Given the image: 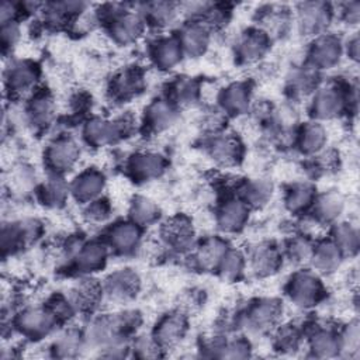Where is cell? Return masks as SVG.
Segmentation results:
<instances>
[{"label":"cell","mask_w":360,"mask_h":360,"mask_svg":"<svg viewBox=\"0 0 360 360\" xmlns=\"http://www.w3.org/2000/svg\"><path fill=\"white\" fill-rule=\"evenodd\" d=\"M142 312L135 308H120L112 312L93 314L83 326L87 349L100 352L108 359L131 356L129 340L139 332Z\"/></svg>","instance_id":"cell-1"},{"label":"cell","mask_w":360,"mask_h":360,"mask_svg":"<svg viewBox=\"0 0 360 360\" xmlns=\"http://www.w3.org/2000/svg\"><path fill=\"white\" fill-rule=\"evenodd\" d=\"M357 110V84L350 80L321 83L308 101L309 120L319 122L336 120Z\"/></svg>","instance_id":"cell-2"},{"label":"cell","mask_w":360,"mask_h":360,"mask_svg":"<svg viewBox=\"0 0 360 360\" xmlns=\"http://www.w3.org/2000/svg\"><path fill=\"white\" fill-rule=\"evenodd\" d=\"M98 24L120 46H128L143 35L146 25L136 8L125 3H104L96 8Z\"/></svg>","instance_id":"cell-3"},{"label":"cell","mask_w":360,"mask_h":360,"mask_svg":"<svg viewBox=\"0 0 360 360\" xmlns=\"http://www.w3.org/2000/svg\"><path fill=\"white\" fill-rule=\"evenodd\" d=\"M136 122L129 115L115 118L89 115L82 122V139L90 148H105L117 145L136 131Z\"/></svg>","instance_id":"cell-4"},{"label":"cell","mask_w":360,"mask_h":360,"mask_svg":"<svg viewBox=\"0 0 360 360\" xmlns=\"http://www.w3.org/2000/svg\"><path fill=\"white\" fill-rule=\"evenodd\" d=\"M283 302L274 297H257L245 304V307L235 312L236 326L249 333L262 335L273 332L281 322Z\"/></svg>","instance_id":"cell-5"},{"label":"cell","mask_w":360,"mask_h":360,"mask_svg":"<svg viewBox=\"0 0 360 360\" xmlns=\"http://www.w3.org/2000/svg\"><path fill=\"white\" fill-rule=\"evenodd\" d=\"M8 323L11 332L21 335L24 339L31 342L44 340L55 335L60 328V323L45 304L18 307L8 319Z\"/></svg>","instance_id":"cell-6"},{"label":"cell","mask_w":360,"mask_h":360,"mask_svg":"<svg viewBox=\"0 0 360 360\" xmlns=\"http://www.w3.org/2000/svg\"><path fill=\"white\" fill-rule=\"evenodd\" d=\"M284 294L297 308L312 309L325 301L328 291L322 276L311 267H298L287 278Z\"/></svg>","instance_id":"cell-7"},{"label":"cell","mask_w":360,"mask_h":360,"mask_svg":"<svg viewBox=\"0 0 360 360\" xmlns=\"http://www.w3.org/2000/svg\"><path fill=\"white\" fill-rule=\"evenodd\" d=\"M82 146L79 141L69 132H62L52 136L42 153V160L49 174L66 176L79 163Z\"/></svg>","instance_id":"cell-8"},{"label":"cell","mask_w":360,"mask_h":360,"mask_svg":"<svg viewBox=\"0 0 360 360\" xmlns=\"http://www.w3.org/2000/svg\"><path fill=\"white\" fill-rule=\"evenodd\" d=\"M44 222L34 217L13 219L1 225L0 248L3 257L14 256L35 245L44 235Z\"/></svg>","instance_id":"cell-9"},{"label":"cell","mask_w":360,"mask_h":360,"mask_svg":"<svg viewBox=\"0 0 360 360\" xmlns=\"http://www.w3.org/2000/svg\"><path fill=\"white\" fill-rule=\"evenodd\" d=\"M41 66L32 59H10L3 70L4 93L10 100L27 98L39 87Z\"/></svg>","instance_id":"cell-10"},{"label":"cell","mask_w":360,"mask_h":360,"mask_svg":"<svg viewBox=\"0 0 360 360\" xmlns=\"http://www.w3.org/2000/svg\"><path fill=\"white\" fill-rule=\"evenodd\" d=\"M111 252L105 242L100 238L84 239L76 253L63 263V269L69 276L87 277L94 276L97 271L107 266Z\"/></svg>","instance_id":"cell-11"},{"label":"cell","mask_w":360,"mask_h":360,"mask_svg":"<svg viewBox=\"0 0 360 360\" xmlns=\"http://www.w3.org/2000/svg\"><path fill=\"white\" fill-rule=\"evenodd\" d=\"M104 302L114 307H125L141 292L142 278L135 269L120 267L108 273L103 280Z\"/></svg>","instance_id":"cell-12"},{"label":"cell","mask_w":360,"mask_h":360,"mask_svg":"<svg viewBox=\"0 0 360 360\" xmlns=\"http://www.w3.org/2000/svg\"><path fill=\"white\" fill-rule=\"evenodd\" d=\"M343 56V39L328 31L311 38L305 51L304 63L322 75L323 72L335 69Z\"/></svg>","instance_id":"cell-13"},{"label":"cell","mask_w":360,"mask_h":360,"mask_svg":"<svg viewBox=\"0 0 360 360\" xmlns=\"http://www.w3.org/2000/svg\"><path fill=\"white\" fill-rule=\"evenodd\" d=\"M294 25L301 35L314 38L328 32L335 15V4L326 1H302L294 10Z\"/></svg>","instance_id":"cell-14"},{"label":"cell","mask_w":360,"mask_h":360,"mask_svg":"<svg viewBox=\"0 0 360 360\" xmlns=\"http://www.w3.org/2000/svg\"><path fill=\"white\" fill-rule=\"evenodd\" d=\"M169 169V160L158 150L139 149L129 153L122 165V170L135 183H149L160 179Z\"/></svg>","instance_id":"cell-15"},{"label":"cell","mask_w":360,"mask_h":360,"mask_svg":"<svg viewBox=\"0 0 360 360\" xmlns=\"http://www.w3.org/2000/svg\"><path fill=\"white\" fill-rule=\"evenodd\" d=\"M55 118L56 103L53 94L46 87L39 86L24 100L22 120L34 132H46L53 125Z\"/></svg>","instance_id":"cell-16"},{"label":"cell","mask_w":360,"mask_h":360,"mask_svg":"<svg viewBox=\"0 0 360 360\" xmlns=\"http://www.w3.org/2000/svg\"><path fill=\"white\" fill-rule=\"evenodd\" d=\"M204 150L217 166L228 169L238 166L243 160L245 143L236 134L222 129L207 135Z\"/></svg>","instance_id":"cell-17"},{"label":"cell","mask_w":360,"mask_h":360,"mask_svg":"<svg viewBox=\"0 0 360 360\" xmlns=\"http://www.w3.org/2000/svg\"><path fill=\"white\" fill-rule=\"evenodd\" d=\"M143 228L132 221L117 219L105 225L101 239L108 246L111 255L131 256L135 255L143 240Z\"/></svg>","instance_id":"cell-18"},{"label":"cell","mask_w":360,"mask_h":360,"mask_svg":"<svg viewBox=\"0 0 360 360\" xmlns=\"http://www.w3.org/2000/svg\"><path fill=\"white\" fill-rule=\"evenodd\" d=\"M146 84L145 69L138 65H128L108 79L107 94L114 103H129L145 91Z\"/></svg>","instance_id":"cell-19"},{"label":"cell","mask_w":360,"mask_h":360,"mask_svg":"<svg viewBox=\"0 0 360 360\" xmlns=\"http://www.w3.org/2000/svg\"><path fill=\"white\" fill-rule=\"evenodd\" d=\"M159 236L162 245L176 255H188L194 248L197 238L191 219L177 214L160 224Z\"/></svg>","instance_id":"cell-20"},{"label":"cell","mask_w":360,"mask_h":360,"mask_svg":"<svg viewBox=\"0 0 360 360\" xmlns=\"http://www.w3.org/2000/svg\"><path fill=\"white\" fill-rule=\"evenodd\" d=\"M252 210L232 191L222 193L215 207V224L221 233L233 235L245 229Z\"/></svg>","instance_id":"cell-21"},{"label":"cell","mask_w":360,"mask_h":360,"mask_svg":"<svg viewBox=\"0 0 360 360\" xmlns=\"http://www.w3.org/2000/svg\"><path fill=\"white\" fill-rule=\"evenodd\" d=\"M273 39L259 27L245 28L235 39L233 56L240 65L259 63L270 51Z\"/></svg>","instance_id":"cell-22"},{"label":"cell","mask_w":360,"mask_h":360,"mask_svg":"<svg viewBox=\"0 0 360 360\" xmlns=\"http://www.w3.org/2000/svg\"><path fill=\"white\" fill-rule=\"evenodd\" d=\"M248 269L260 278L274 276L283 266L281 246L273 240H259L245 250Z\"/></svg>","instance_id":"cell-23"},{"label":"cell","mask_w":360,"mask_h":360,"mask_svg":"<svg viewBox=\"0 0 360 360\" xmlns=\"http://www.w3.org/2000/svg\"><path fill=\"white\" fill-rule=\"evenodd\" d=\"M184 58L197 59L208 51L212 31L197 18H186L173 32Z\"/></svg>","instance_id":"cell-24"},{"label":"cell","mask_w":360,"mask_h":360,"mask_svg":"<svg viewBox=\"0 0 360 360\" xmlns=\"http://www.w3.org/2000/svg\"><path fill=\"white\" fill-rule=\"evenodd\" d=\"M188 328L187 315L180 309H174L159 316L150 330V335L158 346L166 352L177 347L181 343L188 332Z\"/></svg>","instance_id":"cell-25"},{"label":"cell","mask_w":360,"mask_h":360,"mask_svg":"<svg viewBox=\"0 0 360 360\" xmlns=\"http://www.w3.org/2000/svg\"><path fill=\"white\" fill-rule=\"evenodd\" d=\"M179 111L180 110L172 101L159 96L146 104L138 129L149 136L159 135L176 122Z\"/></svg>","instance_id":"cell-26"},{"label":"cell","mask_w":360,"mask_h":360,"mask_svg":"<svg viewBox=\"0 0 360 360\" xmlns=\"http://www.w3.org/2000/svg\"><path fill=\"white\" fill-rule=\"evenodd\" d=\"M229 246L231 243L222 235H208L202 239H197L187 259L194 270L202 273L215 271Z\"/></svg>","instance_id":"cell-27"},{"label":"cell","mask_w":360,"mask_h":360,"mask_svg":"<svg viewBox=\"0 0 360 360\" xmlns=\"http://www.w3.org/2000/svg\"><path fill=\"white\" fill-rule=\"evenodd\" d=\"M339 326L325 322H311L304 326L305 342L312 357L328 359L339 356Z\"/></svg>","instance_id":"cell-28"},{"label":"cell","mask_w":360,"mask_h":360,"mask_svg":"<svg viewBox=\"0 0 360 360\" xmlns=\"http://www.w3.org/2000/svg\"><path fill=\"white\" fill-rule=\"evenodd\" d=\"M89 8L83 1H46L38 14L39 22L49 31H69L73 21Z\"/></svg>","instance_id":"cell-29"},{"label":"cell","mask_w":360,"mask_h":360,"mask_svg":"<svg viewBox=\"0 0 360 360\" xmlns=\"http://www.w3.org/2000/svg\"><path fill=\"white\" fill-rule=\"evenodd\" d=\"M146 55L150 65L160 72L173 70L184 59L174 34H158L148 42Z\"/></svg>","instance_id":"cell-30"},{"label":"cell","mask_w":360,"mask_h":360,"mask_svg":"<svg viewBox=\"0 0 360 360\" xmlns=\"http://www.w3.org/2000/svg\"><path fill=\"white\" fill-rule=\"evenodd\" d=\"M328 131L323 122L308 120L297 124L292 132L291 146L304 158H312L326 149Z\"/></svg>","instance_id":"cell-31"},{"label":"cell","mask_w":360,"mask_h":360,"mask_svg":"<svg viewBox=\"0 0 360 360\" xmlns=\"http://www.w3.org/2000/svg\"><path fill=\"white\" fill-rule=\"evenodd\" d=\"M255 21V25L274 41L287 35L294 27V13L284 4H263L256 10Z\"/></svg>","instance_id":"cell-32"},{"label":"cell","mask_w":360,"mask_h":360,"mask_svg":"<svg viewBox=\"0 0 360 360\" xmlns=\"http://www.w3.org/2000/svg\"><path fill=\"white\" fill-rule=\"evenodd\" d=\"M66 291L72 298L79 315L90 316L96 314L104 302L101 280H97L94 276L79 277V280Z\"/></svg>","instance_id":"cell-33"},{"label":"cell","mask_w":360,"mask_h":360,"mask_svg":"<svg viewBox=\"0 0 360 360\" xmlns=\"http://www.w3.org/2000/svg\"><path fill=\"white\" fill-rule=\"evenodd\" d=\"M252 84L246 80H238L226 84L218 91V108L229 117H240L250 111L252 107Z\"/></svg>","instance_id":"cell-34"},{"label":"cell","mask_w":360,"mask_h":360,"mask_svg":"<svg viewBox=\"0 0 360 360\" xmlns=\"http://www.w3.org/2000/svg\"><path fill=\"white\" fill-rule=\"evenodd\" d=\"M70 197L80 205H84L103 195L107 177L98 167L90 166L80 170L70 181Z\"/></svg>","instance_id":"cell-35"},{"label":"cell","mask_w":360,"mask_h":360,"mask_svg":"<svg viewBox=\"0 0 360 360\" xmlns=\"http://www.w3.org/2000/svg\"><path fill=\"white\" fill-rule=\"evenodd\" d=\"M146 28L163 31L172 27L181 14V4L174 1H146L136 6Z\"/></svg>","instance_id":"cell-36"},{"label":"cell","mask_w":360,"mask_h":360,"mask_svg":"<svg viewBox=\"0 0 360 360\" xmlns=\"http://www.w3.org/2000/svg\"><path fill=\"white\" fill-rule=\"evenodd\" d=\"M346 208V200L338 190H325L318 193L308 215L321 226H330L340 221Z\"/></svg>","instance_id":"cell-37"},{"label":"cell","mask_w":360,"mask_h":360,"mask_svg":"<svg viewBox=\"0 0 360 360\" xmlns=\"http://www.w3.org/2000/svg\"><path fill=\"white\" fill-rule=\"evenodd\" d=\"M321 73L307 66L304 62L294 66L285 77V91L290 100L297 101L301 98H309L311 94L321 86Z\"/></svg>","instance_id":"cell-38"},{"label":"cell","mask_w":360,"mask_h":360,"mask_svg":"<svg viewBox=\"0 0 360 360\" xmlns=\"http://www.w3.org/2000/svg\"><path fill=\"white\" fill-rule=\"evenodd\" d=\"M232 193L253 211L269 204L273 197V184L262 177L240 179L233 183Z\"/></svg>","instance_id":"cell-39"},{"label":"cell","mask_w":360,"mask_h":360,"mask_svg":"<svg viewBox=\"0 0 360 360\" xmlns=\"http://www.w3.org/2000/svg\"><path fill=\"white\" fill-rule=\"evenodd\" d=\"M37 201L51 210H59L66 205L70 197V186L65 176L49 174L38 183L35 193Z\"/></svg>","instance_id":"cell-40"},{"label":"cell","mask_w":360,"mask_h":360,"mask_svg":"<svg viewBox=\"0 0 360 360\" xmlns=\"http://www.w3.org/2000/svg\"><path fill=\"white\" fill-rule=\"evenodd\" d=\"M87 349L83 328L65 326L58 329L53 339L49 343V354L56 359H73L82 354Z\"/></svg>","instance_id":"cell-41"},{"label":"cell","mask_w":360,"mask_h":360,"mask_svg":"<svg viewBox=\"0 0 360 360\" xmlns=\"http://www.w3.org/2000/svg\"><path fill=\"white\" fill-rule=\"evenodd\" d=\"M202 86L195 77L191 76H176L169 80L163 90V97L172 101L179 110L190 107L201 98Z\"/></svg>","instance_id":"cell-42"},{"label":"cell","mask_w":360,"mask_h":360,"mask_svg":"<svg viewBox=\"0 0 360 360\" xmlns=\"http://www.w3.org/2000/svg\"><path fill=\"white\" fill-rule=\"evenodd\" d=\"M318 191L311 180H297L284 188L283 202L285 210L297 217L309 212Z\"/></svg>","instance_id":"cell-43"},{"label":"cell","mask_w":360,"mask_h":360,"mask_svg":"<svg viewBox=\"0 0 360 360\" xmlns=\"http://www.w3.org/2000/svg\"><path fill=\"white\" fill-rule=\"evenodd\" d=\"M345 256L338 246L326 236L318 238L314 245L309 266L319 276H328L335 273L343 263Z\"/></svg>","instance_id":"cell-44"},{"label":"cell","mask_w":360,"mask_h":360,"mask_svg":"<svg viewBox=\"0 0 360 360\" xmlns=\"http://www.w3.org/2000/svg\"><path fill=\"white\" fill-rule=\"evenodd\" d=\"M315 240L312 236L297 232L288 236L281 246L284 262H290L297 267H308L314 250Z\"/></svg>","instance_id":"cell-45"},{"label":"cell","mask_w":360,"mask_h":360,"mask_svg":"<svg viewBox=\"0 0 360 360\" xmlns=\"http://www.w3.org/2000/svg\"><path fill=\"white\" fill-rule=\"evenodd\" d=\"M162 210L159 204L150 197L136 194L131 198L128 205V219L136 224L138 226L146 229L152 225L160 222Z\"/></svg>","instance_id":"cell-46"},{"label":"cell","mask_w":360,"mask_h":360,"mask_svg":"<svg viewBox=\"0 0 360 360\" xmlns=\"http://www.w3.org/2000/svg\"><path fill=\"white\" fill-rule=\"evenodd\" d=\"M305 342L304 323H278L273 329V349L281 354H292L298 352Z\"/></svg>","instance_id":"cell-47"},{"label":"cell","mask_w":360,"mask_h":360,"mask_svg":"<svg viewBox=\"0 0 360 360\" xmlns=\"http://www.w3.org/2000/svg\"><path fill=\"white\" fill-rule=\"evenodd\" d=\"M328 238L343 253L345 259L357 255L360 246V233L357 225L350 221H338L329 226Z\"/></svg>","instance_id":"cell-48"},{"label":"cell","mask_w":360,"mask_h":360,"mask_svg":"<svg viewBox=\"0 0 360 360\" xmlns=\"http://www.w3.org/2000/svg\"><path fill=\"white\" fill-rule=\"evenodd\" d=\"M246 270H248V260H246L245 250L231 245L224 253L215 273L224 280L236 281L245 274Z\"/></svg>","instance_id":"cell-49"},{"label":"cell","mask_w":360,"mask_h":360,"mask_svg":"<svg viewBox=\"0 0 360 360\" xmlns=\"http://www.w3.org/2000/svg\"><path fill=\"white\" fill-rule=\"evenodd\" d=\"M37 173L35 170L27 165V163H20L15 165L7 177V184L10 193L25 195L30 193H35V188L39 181H37Z\"/></svg>","instance_id":"cell-50"},{"label":"cell","mask_w":360,"mask_h":360,"mask_svg":"<svg viewBox=\"0 0 360 360\" xmlns=\"http://www.w3.org/2000/svg\"><path fill=\"white\" fill-rule=\"evenodd\" d=\"M44 304L53 314V316L58 319L60 326L69 323L72 319H75L79 315V312H77L72 298L69 297L68 291L52 292L44 301Z\"/></svg>","instance_id":"cell-51"},{"label":"cell","mask_w":360,"mask_h":360,"mask_svg":"<svg viewBox=\"0 0 360 360\" xmlns=\"http://www.w3.org/2000/svg\"><path fill=\"white\" fill-rule=\"evenodd\" d=\"M339 336V356L338 357H356L360 347V328L357 319H350L338 329Z\"/></svg>","instance_id":"cell-52"},{"label":"cell","mask_w":360,"mask_h":360,"mask_svg":"<svg viewBox=\"0 0 360 360\" xmlns=\"http://www.w3.org/2000/svg\"><path fill=\"white\" fill-rule=\"evenodd\" d=\"M82 217L90 225H104L107 224L114 212V207L111 201L101 195L84 205H82Z\"/></svg>","instance_id":"cell-53"},{"label":"cell","mask_w":360,"mask_h":360,"mask_svg":"<svg viewBox=\"0 0 360 360\" xmlns=\"http://www.w3.org/2000/svg\"><path fill=\"white\" fill-rule=\"evenodd\" d=\"M131 356L138 359H156L163 356V350L158 346L150 333H136L129 340Z\"/></svg>","instance_id":"cell-54"},{"label":"cell","mask_w":360,"mask_h":360,"mask_svg":"<svg viewBox=\"0 0 360 360\" xmlns=\"http://www.w3.org/2000/svg\"><path fill=\"white\" fill-rule=\"evenodd\" d=\"M21 21L20 20H11L6 22H0V44H1V52L4 56L13 52V49L17 46V44L21 39Z\"/></svg>","instance_id":"cell-55"},{"label":"cell","mask_w":360,"mask_h":360,"mask_svg":"<svg viewBox=\"0 0 360 360\" xmlns=\"http://www.w3.org/2000/svg\"><path fill=\"white\" fill-rule=\"evenodd\" d=\"M335 15L346 25H357L360 20V3L359 1H345L335 6Z\"/></svg>","instance_id":"cell-56"},{"label":"cell","mask_w":360,"mask_h":360,"mask_svg":"<svg viewBox=\"0 0 360 360\" xmlns=\"http://www.w3.org/2000/svg\"><path fill=\"white\" fill-rule=\"evenodd\" d=\"M91 110V96L86 91H77L70 97V111L73 115L89 118L86 114Z\"/></svg>","instance_id":"cell-57"},{"label":"cell","mask_w":360,"mask_h":360,"mask_svg":"<svg viewBox=\"0 0 360 360\" xmlns=\"http://www.w3.org/2000/svg\"><path fill=\"white\" fill-rule=\"evenodd\" d=\"M359 45H360V41H359L357 32L352 34L346 41H343V52L353 62L359 60Z\"/></svg>","instance_id":"cell-58"}]
</instances>
